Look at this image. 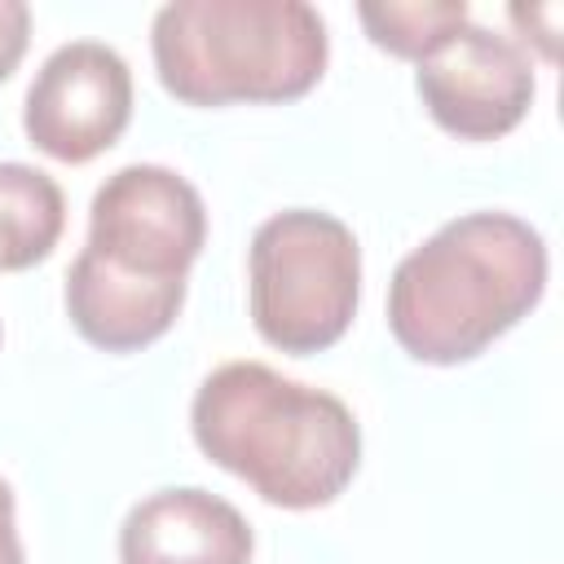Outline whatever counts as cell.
<instances>
[{
	"mask_svg": "<svg viewBox=\"0 0 564 564\" xmlns=\"http://www.w3.org/2000/svg\"><path fill=\"white\" fill-rule=\"evenodd\" d=\"M189 427L216 467L286 511L335 502L361 463L352 410L335 392L295 383L264 361L212 370L194 392Z\"/></svg>",
	"mask_w": 564,
	"mask_h": 564,
	"instance_id": "obj_1",
	"label": "cell"
},
{
	"mask_svg": "<svg viewBox=\"0 0 564 564\" xmlns=\"http://www.w3.org/2000/svg\"><path fill=\"white\" fill-rule=\"evenodd\" d=\"M542 291V234L511 212H467L397 264L388 326L414 361L458 366L529 317Z\"/></svg>",
	"mask_w": 564,
	"mask_h": 564,
	"instance_id": "obj_2",
	"label": "cell"
},
{
	"mask_svg": "<svg viewBox=\"0 0 564 564\" xmlns=\"http://www.w3.org/2000/svg\"><path fill=\"white\" fill-rule=\"evenodd\" d=\"M154 70L185 106L295 101L326 70V22L304 0H172L150 26Z\"/></svg>",
	"mask_w": 564,
	"mask_h": 564,
	"instance_id": "obj_3",
	"label": "cell"
},
{
	"mask_svg": "<svg viewBox=\"0 0 564 564\" xmlns=\"http://www.w3.org/2000/svg\"><path fill=\"white\" fill-rule=\"evenodd\" d=\"M251 322L282 352H322L344 339L361 300V247L352 229L313 207L269 216L247 251Z\"/></svg>",
	"mask_w": 564,
	"mask_h": 564,
	"instance_id": "obj_4",
	"label": "cell"
},
{
	"mask_svg": "<svg viewBox=\"0 0 564 564\" xmlns=\"http://www.w3.org/2000/svg\"><path fill=\"white\" fill-rule=\"evenodd\" d=\"M207 242L198 189L159 163H128L101 181L88 207L84 260L141 286H185Z\"/></svg>",
	"mask_w": 564,
	"mask_h": 564,
	"instance_id": "obj_5",
	"label": "cell"
},
{
	"mask_svg": "<svg viewBox=\"0 0 564 564\" xmlns=\"http://www.w3.org/2000/svg\"><path fill=\"white\" fill-rule=\"evenodd\" d=\"M132 119V70L97 40H70L44 57L26 88L22 128L35 150L62 163H88L110 150Z\"/></svg>",
	"mask_w": 564,
	"mask_h": 564,
	"instance_id": "obj_6",
	"label": "cell"
},
{
	"mask_svg": "<svg viewBox=\"0 0 564 564\" xmlns=\"http://www.w3.org/2000/svg\"><path fill=\"white\" fill-rule=\"evenodd\" d=\"M414 84L427 115L463 141H494L533 106V66L524 48L476 22L449 31L419 62Z\"/></svg>",
	"mask_w": 564,
	"mask_h": 564,
	"instance_id": "obj_7",
	"label": "cell"
},
{
	"mask_svg": "<svg viewBox=\"0 0 564 564\" xmlns=\"http://www.w3.org/2000/svg\"><path fill=\"white\" fill-rule=\"evenodd\" d=\"M251 524L198 485L141 498L119 529V564H251Z\"/></svg>",
	"mask_w": 564,
	"mask_h": 564,
	"instance_id": "obj_8",
	"label": "cell"
},
{
	"mask_svg": "<svg viewBox=\"0 0 564 564\" xmlns=\"http://www.w3.org/2000/svg\"><path fill=\"white\" fill-rule=\"evenodd\" d=\"M66 225L62 185L31 163H0V273L40 264Z\"/></svg>",
	"mask_w": 564,
	"mask_h": 564,
	"instance_id": "obj_9",
	"label": "cell"
},
{
	"mask_svg": "<svg viewBox=\"0 0 564 564\" xmlns=\"http://www.w3.org/2000/svg\"><path fill=\"white\" fill-rule=\"evenodd\" d=\"M357 18L379 48H388L392 57L423 62L449 31L467 22V4L463 0H383V4H357Z\"/></svg>",
	"mask_w": 564,
	"mask_h": 564,
	"instance_id": "obj_10",
	"label": "cell"
},
{
	"mask_svg": "<svg viewBox=\"0 0 564 564\" xmlns=\"http://www.w3.org/2000/svg\"><path fill=\"white\" fill-rule=\"evenodd\" d=\"M31 40V9L22 0H0V84L18 70Z\"/></svg>",
	"mask_w": 564,
	"mask_h": 564,
	"instance_id": "obj_11",
	"label": "cell"
},
{
	"mask_svg": "<svg viewBox=\"0 0 564 564\" xmlns=\"http://www.w3.org/2000/svg\"><path fill=\"white\" fill-rule=\"evenodd\" d=\"M0 564H22V542L13 524V489L0 480Z\"/></svg>",
	"mask_w": 564,
	"mask_h": 564,
	"instance_id": "obj_12",
	"label": "cell"
}]
</instances>
